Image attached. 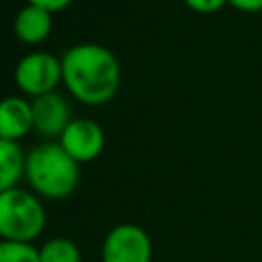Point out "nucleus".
Here are the masks:
<instances>
[{"label": "nucleus", "mask_w": 262, "mask_h": 262, "mask_svg": "<svg viewBox=\"0 0 262 262\" xmlns=\"http://www.w3.org/2000/svg\"><path fill=\"white\" fill-rule=\"evenodd\" d=\"M61 84L74 100L86 106L106 104L121 86L119 59L104 45L76 43L61 55Z\"/></svg>", "instance_id": "1"}, {"label": "nucleus", "mask_w": 262, "mask_h": 262, "mask_svg": "<svg viewBox=\"0 0 262 262\" xmlns=\"http://www.w3.org/2000/svg\"><path fill=\"white\" fill-rule=\"evenodd\" d=\"M25 182L45 201H63L78 188L80 164L57 141H45L27 154Z\"/></svg>", "instance_id": "2"}, {"label": "nucleus", "mask_w": 262, "mask_h": 262, "mask_svg": "<svg viewBox=\"0 0 262 262\" xmlns=\"http://www.w3.org/2000/svg\"><path fill=\"white\" fill-rule=\"evenodd\" d=\"M43 199L31 188L14 186L0 192V239L33 244L45 229Z\"/></svg>", "instance_id": "3"}, {"label": "nucleus", "mask_w": 262, "mask_h": 262, "mask_svg": "<svg viewBox=\"0 0 262 262\" xmlns=\"http://www.w3.org/2000/svg\"><path fill=\"white\" fill-rule=\"evenodd\" d=\"M14 82L29 98L53 92L61 84V57L49 51H31L23 55L14 68Z\"/></svg>", "instance_id": "4"}, {"label": "nucleus", "mask_w": 262, "mask_h": 262, "mask_svg": "<svg viewBox=\"0 0 262 262\" xmlns=\"http://www.w3.org/2000/svg\"><path fill=\"white\" fill-rule=\"evenodd\" d=\"M149 233L137 223H119L102 239L100 262H151Z\"/></svg>", "instance_id": "5"}, {"label": "nucleus", "mask_w": 262, "mask_h": 262, "mask_svg": "<svg viewBox=\"0 0 262 262\" xmlns=\"http://www.w3.org/2000/svg\"><path fill=\"white\" fill-rule=\"evenodd\" d=\"M57 143L82 166L86 162L96 160L102 154L106 137L98 121L88 117H74L59 135Z\"/></svg>", "instance_id": "6"}, {"label": "nucleus", "mask_w": 262, "mask_h": 262, "mask_svg": "<svg viewBox=\"0 0 262 262\" xmlns=\"http://www.w3.org/2000/svg\"><path fill=\"white\" fill-rule=\"evenodd\" d=\"M31 106H33V129L47 139H59L68 123L74 119L68 98L57 90L31 98Z\"/></svg>", "instance_id": "7"}, {"label": "nucleus", "mask_w": 262, "mask_h": 262, "mask_svg": "<svg viewBox=\"0 0 262 262\" xmlns=\"http://www.w3.org/2000/svg\"><path fill=\"white\" fill-rule=\"evenodd\" d=\"M33 131V106L31 98L4 96L0 98V139L20 141Z\"/></svg>", "instance_id": "8"}, {"label": "nucleus", "mask_w": 262, "mask_h": 262, "mask_svg": "<svg viewBox=\"0 0 262 262\" xmlns=\"http://www.w3.org/2000/svg\"><path fill=\"white\" fill-rule=\"evenodd\" d=\"M51 27H53V14L41 6L27 2V6H23L16 12L12 31L16 39L23 41L25 45H39L49 37Z\"/></svg>", "instance_id": "9"}, {"label": "nucleus", "mask_w": 262, "mask_h": 262, "mask_svg": "<svg viewBox=\"0 0 262 262\" xmlns=\"http://www.w3.org/2000/svg\"><path fill=\"white\" fill-rule=\"evenodd\" d=\"M25 162L27 154L18 141L0 139V192L18 186L25 178Z\"/></svg>", "instance_id": "10"}, {"label": "nucleus", "mask_w": 262, "mask_h": 262, "mask_svg": "<svg viewBox=\"0 0 262 262\" xmlns=\"http://www.w3.org/2000/svg\"><path fill=\"white\" fill-rule=\"evenodd\" d=\"M39 262H82L78 244L70 237H51L39 248Z\"/></svg>", "instance_id": "11"}, {"label": "nucleus", "mask_w": 262, "mask_h": 262, "mask_svg": "<svg viewBox=\"0 0 262 262\" xmlns=\"http://www.w3.org/2000/svg\"><path fill=\"white\" fill-rule=\"evenodd\" d=\"M0 262H39V250L27 242L0 239Z\"/></svg>", "instance_id": "12"}, {"label": "nucleus", "mask_w": 262, "mask_h": 262, "mask_svg": "<svg viewBox=\"0 0 262 262\" xmlns=\"http://www.w3.org/2000/svg\"><path fill=\"white\" fill-rule=\"evenodd\" d=\"M192 12H199V14H215L219 12L227 0H182Z\"/></svg>", "instance_id": "13"}, {"label": "nucleus", "mask_w": 262, "mask_h": 262, "mask_svg": "<svg viewBox=\"0 0 262 262\" xmlns=\"http://www.w3.org/2000/svg\"><path fill=\"white\" fill-rule=\"evenodd\" d=\"M227 4L233 6L235 10L248 12V14L262 12V0H227Z\"/></svg>", "instance_id": "14"}, {"label": "nucleus", "mask_w": 262, "mask_h": 262, "mask_svg": "<svg viewBox=\"0 0 262 262\" xmlns=\"http://www.w3.org/2000/svg\"><path fill=\"white\" fill-rule=\"evenodd\" d=\"M27 2L35 4V6H41V8H45V10H49L53 14V12H59V10L68 8L74 0H27Z\"/></svg>", "instance_id": "15"}]
</instances>
